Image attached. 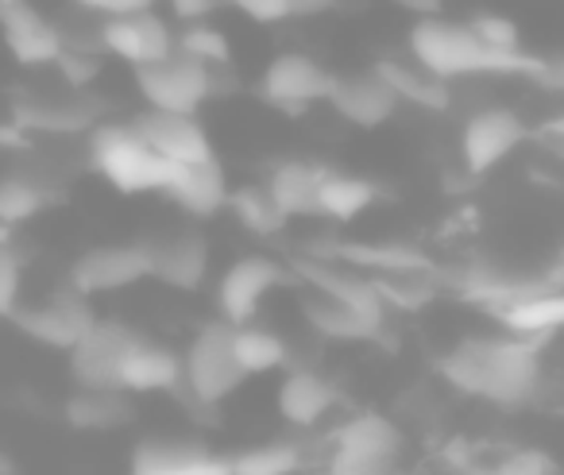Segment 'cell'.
Segmentation results:
<instances>
[{"instance_id":"cell-40","label":"cell","mask_w":564,"mask_h":475,"mask_svg":"<svg viewBox=\"0 0 564 475\" xmlns=\"http://www.w3.org/2000/svg\"><path fill=\"white\" fill-rule=\"evenodd\" d=\"M78 12H89L97 20H112V17H128V12H143V9H159V0H70Z\"/></svg>"},{"instance_id":"cell-1","label":"cell","mask_w":564,"mask_h":475,"mask_svg":"<svg viewBox=\"0 0 564 475\" xmlns=\"http://www.w3.org/2000/svg\"><path fill=\"white\" fill-rule=\"evenodd\" d=\"M545 336H468L437 359V371L448 387L471 398H487L495 406L530 402L538 387V367Z\"/></svg>"},{"instance_id":"cell-2","label":"cell","mask_w":564,"mask_h":475,"mask_svg":"<svg viewBox=\"0 0 564 475\" xmlns=\"http://www.w3.org/2000/svg\"><path fill=\"white\" fill-rule=\"evenodd\" d=\"M406 51L414 63H422L430 74L445 82L460 78H538L545 58L533 55H502V51L487 47L468 20H445V17H425L410 28Z\"/></svg>"},{"instance_id":"cell-10","label":"cell","mask_w":564,"mask_h":475,"mask_svg":"<svg viewBox=\"0 0 564 475\" xmlns=\"http://www.w3.org/2000/svg\"><path fill=\"white\" fill-rule=\"evenodd\" d=\"M101 47L117 63L143 71V66L163 63V58H171L178 51V32L159 9H143L128 12V17L101 20Z\"/></svg>"},{"instance_id":"cell-34","label":"cell","mask_w":564,"mask_h":475,"mask_svg":"<svg viewBox=\"0 0 564 475\" xmlns=\"http://www.w3.org/2000/svg\"><path fill=\"white\" fill-rule=\"evenodd\" d=\"M232 460V475H299L306 467V452L294 441H271L240 452Z\"/></svg>"},{"instance_id":"cell-45","label":"cell","mask_w":564,"mask_h":475,"mask_svg":"<svg viewBox=\"0 0 564 475\" xmlns=\"http://www.w3.org/2000/svg\"><path fill=\"white\" fill-rule=\"evenodd\" d=\"M541 143H545L549 155L564 163V120H549V125L541 128Z\"/></svg>"},{"instance_id":"cell-31","label":"cell","mask_w":564,"mask_h":475,"mask_svg":"<svg viewBox=\"0 0 564 475\" xmlns=\"http://www.w3.org/2000/svg\"><path fill=\"white\" fill-rule=\"evenodd\" d=\"M51 202H55V190L43 179L24 174V171L4 174V179H0V228L28 225V220L40 217Z\"/></svg>"},{"instance_id":"cell-12","label":"cell","mask_w":564,"mask_h":475,"mask_svg":"<svg viewBox=\"0 0 564 475\" xmlns=\"http://www.w3.org/2000/svg\"><path fill=\"white\" fill-rule=\"evenodd\" d=\"M143 279H151L148 244H105V248H89L74 259L70 274H66V282L86 298L117 294V290H128Z\"/></svg>"},{"instance_id":"cell-44","label":"cell","mask_w":564,"mask_h":475,"mask_svg":"<svg viewBox=\"0 0 564 475\" xmlns=\"http://www.w3.org/2000/svg\"><path fill=\"white\" fill-rule=\"evenodd\" d=\"M533 82H541L545 89L564 94V58H545V63H541V74Z\"/></svg>"},{"instance_id":"cell-32","label":"cell","mask_w":564,"mask_h":475,"mask_svg":"<svg viewBox=\"0 0 564 475\" xmlns=\"http://www.w3.org/2000/svg\"><path fill=\"white\" fill-rule=\"evenodd\" d=\"M232 344H236V359H240V367H243L248 379L251 375L279 371V367L291 364V348H286V341H282L279 333H271V328L256 325V321L236 325Z\"/></svg>"},{"instance_id":"cell-9","label":"cell","mask_w":564,"mask_h":475,"mask_svg":"<svg viewBox=\"0 0 564 475\" xmlns=\"http://www.w3.org/2000/svg\"><path fill=\"white\" fill-rule=\"evenodd\" d=\"M9 321L24 336H32L35 344L55 348V352H70L74 344L97 325L89 298L78 294L74 287L55 290V294L43 298V302H35V305H17Z\"/></svg>"},{"instance_id":"cell-46","label":"cell","mask_w":564,"mask_h":475,"mask_svg":"<svg viewBox=\"0 0 564 475\" xmlns=\"http://www.w3.org/2000/svg\"><path fill=\"white\" fill-rule=\"evenodd\" d=\"M394 9H402V12H414L417 20H425V17H441V9H445V0H391Z\"/></svg>"},{"instance_id":"cell-49","label":"cell","mask_w":564,"mask_h":475,"mask_svg":"<svg viewBox=\"0 0 564 475\" xmlns=\"http://www.w3.org/2000/svg\"><path fill=\"white\" fill-rule=\"evenodd\" d=\"M4 4H12V0H0V9H4Z\"/></svg>"},{"instance_id":"cell-6","label":"cell","mask_w":564,"mask_h":475,"mask_svg":"<svg viewBox=\"0 0 564 475\" xmlns=\"http://www.w3.org/2000/svg\"><path fill=\"white\" fill-rule=\"evenodd\" d=\"M135 89H140L148 109L197 112L213 94H217V71H209V66H202L197 58L174 51V55L163 58V63L135 71Z\"/></svg>"},{"instance_id":"cell-36","label":"cell","mask_w":564,"mask_h":475,"mask_svg":"<svg viewBox=\"0 0 564 475\" xmlns=\"http://www.w3.org/2000/svg\"><path fill=\"white\" fill-rule=\"evenodd\" d=\"M101 66H105L101 51L63 47V55H58L55 71H58V78L66 82V89H89L97 82V74H101Z\"/></svg>"},{"instance_id":"cell-14","label":"cell","mask_w":564,"mask_h":475,"mask_svg":"<svg viewBox=\"0 0 564 475\" xmlns=\"http://www.w3.org/2000/svg\"><path fill=\"white\" fill-rule=\"evenodd\" d=\"M135 132L174 166H194L217 159L213 140L205 132V125L197 120V112H163V109H143L140 117H132Z\"/></svg>"},{"instance_id":"cell-41","label":"cell","mask_w":564,"mask_h":475,"mask_svg":"<svg viewBox=\"0 0 564 475\" xmlns=\"http://www.w3.org/2000/svg\"><path fill=\"white\" fill-rule=\"evenodd\" d=\"M228 9L248 17L251 24H286V20H291V12H286L282 0H228Z\"/></svg>"},{"instance_id":"cell-29","label":"cell","mask_w":564,"mask_h":475,"mask_svg":"<svg viewBox=\"0 0 564 475\" xmlns=\"http://www.w3.org/2000/svg\"><path fill=\"white\" fill-rule=\"evenodd\" d=\"M135 418L132 398L124 390H101V387H78V395L66 402V421L86 433H109Z\"/></svg>"},{"instance_id":"cell-7","label":"cell","mask_w":564,"mask_h":475,"mask_svg":"<svg viewBox=\"0 0 564 475\" xmlns=\"http://www.w3.org/2000/svg\"><path fill=\"white\" fill-rule=\"evenodd\" d=\"M279 287H302L294 267H282L271 256H240L217 282V313L228 325H248Z\"/></svg>"},{"instance_id":"cell-27","label":"cell","mask_w":564,"mask_h":475,"mask_svg":"<svg viewBox=\"0 0 564 475\" xmlns=\"http://www.w3.org/2000/svg\"><path fill=\"white\" fill-rule=\"evenodd\" d=\"M302 290H306V287H302ZM299 305H302V317L310 321V328H314V333H322L325 341H348V344L376 341V336L383 333V325H387V321L368 317V313L352 310V305H345V302H333V298L317 294V290H306Z\"/></svg>"},{"instance_id":"cell-37","label":"cell","mask_w":564,"mask_h":475,"mask_svg":"<svg viewBox=\"0 0 564 475\" xmlns=\"http://www.w3.org/2000/svg\"><path fill=\"white\" fill-rule=\"evenodd\" d=\"M468 24L487 47L502 51V55H522V32H518L514 20L499 17V12H479V17H471Z\"/></svg>"},{"instance_id":"cell-42","label":"cell","mask_w":564,"mask_h":475,"mask_svg":"<svg viewBox=\"0 0 564 475\" xmlns=\"http://www.w3.org/2000/svg\"><path fill=\"white\" fill-rule=\"evenodd\" d=\"M166 9H171L182 24H194V20H209L213 12L228 9V0H166Z\"/></svg>"},{"instance_id":"cell-50","label":"cell","mask_w":564,"mask_h":475,"mask_svg":"<svg viewBox=\"0 0 564 475\" xmlns=\"http://www.w3.org/2000/svg\"><path fill=\"white\" fill-rule=\"evenodd\" d=\"M394 475H410V472H394Z\"/></svg>"},{"instance_id":"cell-43","label":"cell","mask_w":564,"mask_h":475,"mask_svg":"<svg viewBox=\"0 0 564 475\" xmlns=\"http://www.w3.org/2000/svg\"><path fill=\"white\" fill-rule=\"evenodd\" d=\"M282 4L291 12V20H317V17H329L340 0H282Z\"/></svg>"},{"instance_id":"cell-11","label":"cell","mask_w":564,"mask_h":475,"mask_svg":"<svg viewBox=\"0 0 564 475\" xmlns=\"http://www.w3.org/2000/svg\"><path fill=\"white\" fill-rule=\"evenodd\" d=\"M530 140V125L507 105H487L464 120L460 132V163L468 174H487L507 163L522 143Z\"/></svg>"},{"instance_id":"cell-21","label":"cell","mask_w":564,"mask_h":475,"mask_svg":"<svg viewBox=\"0 0 564 475\" xmlns=\"http://www.w3.org/2000/svg\"><path fill=\"white\" fill-rule=\"evenodd\" d=\"M117 387L124 395H159V390L171 395V390H182V356L174 348H166V344H155L135 333Z\"/></svg>"},{"instance_id":"cell-26","label":"cell","mask_w":564,"mask_h":475,"mask_svg":"<svg viewBox=\"0 0 564 475\" xmlns=\"http://www.w3.org/2000/svg\"><path fill=\"white\" fill-rule=\"evenodd\" d=\"M507 333L518 336H545L553 341V333L564 328V287L561 282H549V287L533 290V294L518 298V302H507L491 313Z\"/></svg>"},{"instance_id":"cell-33","label":"cell","mask_w":564,"mask_h":475,"mask_svg":"<svg viewBox=\"0 0 564 475\" xmlns=\"http://www.w3.org/2000/svg\"><path fill=\"white\" fill-rule=\"evenodd\" d=\"M228 213H232L243 233H251V236H279L282 228H286V220H291L271 197L267 182L263 186H236L232 194H228Z\"/></svg>"},{"instance_id":"cell-8","label":"cell","mask_w":564,"mask_h":475,"mask_svg":"<svg viewBox=\"0 0 564 475\" xmlns=\"http://www.w3.org/2000/svg\"><path fill=\"white\" fill-rule=\"evenodd\" d=\"M333 82H337V74L325 63H317L314 55H306V51H282V55H274L263 66L256 94L282 112H302L310 105L329 101Z\"/></svg>"},{"instance_id":"cell-30","label":"cell","mask_w":564,"mask_h":475,"mask_svg":"<svg viewBox=\"0 0 564 475\" xmlns=\"http://www.w3.org/2000/svg\"><path fill=\"white\" fill-rule=\"evenodd\" d=\"M322 174H325V166L291 159V163L274 166L271 179H267V190H271V197L279 202V209L291 220L294 217H317V186H322Z\"/></svg>"},{"instance_id":"cell-35","label":"cell","mask_w":564,"mask_h":475,"mask_svg":"<svg viewBox=\"0 0 564 475\" xmlns=\"http://www.w3.org/2000/svg\"><path fill=\"white\" fill-rule=\"evenodd\" d=\"M178 51L197 58L202 66H209V71H228V66H232V43H228V35L220 32L217 24H209V20H194V24L182 28Z\"/></svg>"},{"instance_id":"cell-48","label":"cell","mask_w":564,"mask_h":475,"mask_svg":"<svg viewBox=\"0 0 564 475\" xmlns=\"http://www.w3.org/2000/svg\"><path fill=\"white\" fill-rule=\"evenodd\" d=\"M0 475H12V460L9 456H0Z\"/></svg>"},{"instance_id":"cell-4","label":"cell","mask_w":564,"mask_h":475,"mask_svg":"<svg viewBox=\"0 0 564 475\" xmlns=\"http://www.w3.org/2000/svg\"><path fill=\"white\" fill-rule=\"evenodd\" d=\"M236 325H228L225 317L209 321L194 333L189 348L182 352V390L194 406L202 410H217L225 398H232L243 387V367L236 359L232 344Z\"/></svg>"},{"instance_id":"cell-39","label":"cell","mask_w":564,"mask_h":475,"mask_svg":"<svg viewBox=\"0 0 564 475\" xmlns=\"http://www.w3.org/2000/svg\"><path fill=\"white\" fill-rule=\"evenodd\" d=\"M491 475H561V467H556V460L549 456V452L518 449V452H510V456H502Z\"/></svg>"},{"instance_id":"cell-20","label":"cell","mask_w":564,"mask_h":475,"mask_svg":"<svg viewBox=\"0 0 564 475\" xmlns=\"http://www.w3.org/2000/svg\"><path fill=\"white\" fill-rule=\"evenodd\" d=\"M143 244H148L151 279L174 290H202V282L209 279V244L197 233H178Z\"/></svg>"},{"instance_id":"cell-25","label":"cell","mask_w":564,"mask_h":475,"mask_svg":"<svg viewBox=\"0 0 564 475\" xmlns=\"http://www.w3.org/2000/svg\"><path fill=\"white\" fill-rule=\"evenodd\" d=\"M228 194H232V190H228V179L217 159L178 166L171 190H166V197H171L182 213H189V217H197V220H209V217H217L220 209H228Z\"/></svg>"},{"instance_id":"cell-13","label":"cell","mask_w":564,"mask_h":475,"mask_svg":"<svg viewBox=\"0 0 564 475\" xmlns=\"http://www.w3.org/2000/svg\"><path fill=\"white\" fill-rule=\"evenodd\" d=\"M0 43L12 55V63L24 71H43L55 66L63 55V28L47 20L32 0H12L0 9Z\"/></svg>"},{"instance_id":"cell-47","label":"cell","mask_w":564,"mask_h":475,"mask_svg":"<svg viewBox=\"0 0 564 475\" xmlns=\"http://www.w3.org/2000/svg\"><path fill=\"white\" fill-rule=\"evenodd\" d=\"M553 279L564 282V244H561V251H556V271H553Z\"/></svg>"},{"instance_id":"cell-15","label":"cell","mask_w":564,"mask_h":475,"mask_svg":"<svg viewBox=\"0 0 564 475\" xmlns=\"http://www.w3.org/2000/svg\"><path fill=\"white\" fill-rule=\"evenodd\" d=\"M135 333L117 321H97L66 356H70V375L78 387H101V390H120V367L132 348Z\"/></svg>"},{"instance_id":"cell-18","label":"cell","mask_w":564,"mask_h":475,"mask_svg":"<svg viewBox=\"0 0 564 475\" xmlns=\"http://www.w3.org/2000/svg\"><path fill=\"white\" fill-rule=\"evenodd\" d=\"M325 105H329L340 120H348L352 128H383L387 120L399 112V97L379 78L376 66L360 74H337L333 94Z\"/></svg>"},{"instance_id":"cell-3","label":"cell","mask_w":564,"mask_h":475,"mask_svg":"<svg viewBox=\"0 0 564 475\" xmlns=\"http://www.w3.org/2000/svg\"><path fill=\"white\" fill-rule=\"evenodd\" d=\"M86 159L120 194H166L178 166L166 163L132 120H101L86 132Z\"/></svg>"},{"instance_id":"cell-22","label":"cell","mask_w":564,"mask_h":475,"mask_svg":"<svg viewBox=\"0 0 564 475\" xmlns=\"http://www.w3.org/2000/svg\"><path fill=\"white\" fill-rule=\"evenodd\" d=\"M274 406H279L282 421H291L294 429H314L340 406V390L325 375L310 371V367H294L282 375Z\"/></svg>"},{"instance_id":"cell-38","label":"cell","mask_w":564,"mask_h":475,"mask_svg":"<svg viewBox=\"0 0 564 475\" xmlns=\"http://www.w3.org/2000/svg\"><path fill=\"white\" fill-rule=\"evenodd\" d=\"M20 287H24V263L9 244V228H0V317H12L20 305Z\"/></svg>"},{"instance_id":"cell-5","label":"cell","mask_w":564,"mask_h":475,"mask_svg":"<svg viewBox=\"0 0 564 475\" xmlns=\"http://www.w3.org/2000/svg\"><path fill=\"white\" fill-rule=\"evenodd\" d=\"M406 436L387 413H356L333 436L325 475H394Z\"/></svg>"},{"instance_id":"cell-24","label":"cell","mask_w":564,"mask_h":475,"mask_svg":"<svg viewBox=\"0 0 564 475\" xmlns=\"http://www.w3.org/2000/svg\"><path fill=\"white\" fill-rule=\"evenodd\" d=\"M376 71L394 89L399 105H414L422 112H448V105H453V89H448L453 82L430 74L414 58H379Z\"/></svg>"},{"instance_id":"cell-23","label":"cell","mask_w":564,"mask_h":475,"mask_svg":"<svg viewBox=\"0 0 564 475\" xmlns=\"http://www.w3.org/2000/svg\"><path fill=\"white\" fill-rule=\"evenodd\" d=\"M310 256L317 259H337L348 267H364V271L376 274H437L433 259L417 248L406 244H345V240H329L310 248Z\"/></svg>"},{"instance_id":"cell-16","label":"cell","mask_w":564,"mask_h":475,"mask_svg":"<svg viewBox=\"0 0 564 475\" xmlns=\"http://www.w3.org/2000/svg\"><path fill=\"white\" fill-rule=\"evenodd\" d=\"M12 125L24 136H86L101 125V105L86 89H70L66 97H32L17 101Z\"/></svg>"},{"instance_id":"cell-17","label":"cell","mask_w":564,"mask_h":475,"mask_svg":"<svg viewBox=\"0 0 564 475\" xmlns=\"http://www.w3.org/2000/svg\"><path fill=\"white\" fill-rule=\"evenodd\" d=\"M294 274H299V282L306 290H317V294L333 298V302H345V305H352V310L368 313V317L387 321V305L376 290V279L352 271L348 263L306 256V259H294Z\"/></svg>"},{"instance_id":"cell-19","label":"cell","mask_w":564,"mask_h":475,"mask_svg":"<svg viewBox=\"0 0 564 475\" xmlns=\"http://www.w3.org/2000/svg\"><path fill=\"white\" fill-rule=\"evenodd\" d=\"M132 475H232V460L197 441H140Z\"/></svg>"},{"instance_id":"cell-28","label":"cell","mask_w":564,"mask_h":475,"mask_svg":"<svg viewBox=\"0 0 564 475\" xmlns=\"http://www.w3.org/2000/svg\"><path fill=\"white\" fill-rule=\"evenodd\" d=\"M379 197V186L360 174H340L325 166L322 186H317V217L333 225H352L360 213H368Z\"/></svg>"}]
</instances>
